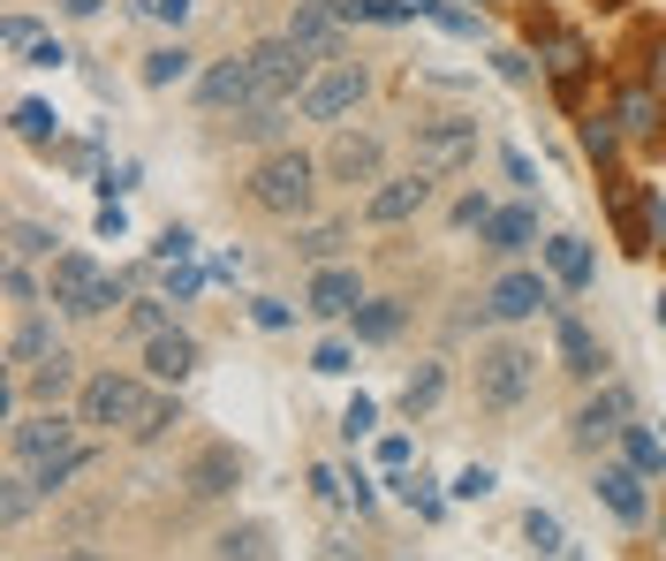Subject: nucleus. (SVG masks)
Instances as JSON below:
<instances>
[{"mask_svg":"<svg viewBox=\"0 0 666 561\" xmlns=\"http://www.w3.org/2000/svg\"><path fill=\"white\" fill-rule=\"evenodd\" d=\"M311 493H319V501H326V509H341V501H349V485H341V471H326V463H319V471H311Z\"/></svg>","mask_w":666,"mask_h":561,"instance_id":"obj_39","label":"nucleus"},{"mask_svg":"<svg viewBox=\"0 0 666 561\" xmlns=\"http://www.w3.org/2000/svg\"><path fill=\"white\" fill-rule=\"evenodd\" d=\"M659 319H666V297H659Z\"/></svg>","mask_w":666,"mask_h":561,"instance_id":"obj_53","label":"nucleus"},{"mask_svg":"<svg viewBox=\"0 0 666 561\" xmlns=\"http://www.w3.org/2000/svg\"><path fill=\"white\" fill-rule=\"evenodd\" d=\"M614 432H628V388H598V402L576 410V448H598Z\"/></svg>","mask_w":666,"mask_h":561,"instance_id":"obj_13","label":"nucleus"},{"mask_svg":"<svg viewBox=\"0 0 666 561\" xmlns=\"http://www.w3.org/2000/svg\"><path fill=\"white\" fill-rule=\"evenodd\" d=\"M523 539H531L538 554H568V531H561L553 509H531V517H523Z\"/></svg>","mask_w":666,"mask_h":561,"instance_id":"obj_31","label":"nucleus"},{"mask_svg":"<svg viewBox=\"0 0 666 561\" xmlns=\"http://www.w3.org/2000/svg\"><path fill=\"white\" fill-rule=\"evenodd\" d=\"M455 493H462V501H485V493H493V471H485V463H470V471L455 478Z\"/></svg>","mask_w":666,"mask_h":561,"instance_id":"obj_41","label":"nucleus"},{"mask_svg":"<svg viewBox=\"0 0 666 561\" xmlns=\"http://www.w3.org/2000/svg\"><path fill=\"white\" fill-rule=\"evenodd\" d=\"M289 39L311 46L319 61H341V0H303L295 23H289Z\"/></svg>","mask_w":666,"mask_h":561,"instance_id":"obj_12","label":"nucleus"},{"mask_svg":"<svg viewBox=\"0 0 666 561\" xmlns=\"http://www.w3.org/2000/svg\"><path fill=\"white\" fill-rule=\"evenodd\" d=\"M8 251L31 266V259H61L53 251V228H39V220H8Z\"/></svg>","mask_w":666,"mask_h":561,"instance_id":"obj_28","label":"nucleus"},{"mask_svg":"<svg viewBox=\"0 0 666 561\" xmlns=\"http://www.w3.org/2000/svg\"><path fill=\"white\" fill-rule=\"evenodd\" d=\"M379 168H386V144H379L372 130H356V137L341 130L326 144V174H333V182H386Z\"/></svg>","mask_w":666,"mask_h":561,"instance_id":"obj_10","label":"nucleus"},{"mask_svg":"<svg viewBox=\"0 0 666 561\" xmlns=\"http://www.w3.org/2000/svg\"><path fill=\"white\" fill-rule=\"evenodd\" d=\"M77 425H83V418L39 410V418H23V425H8V455L39 471V463H53V455H69V448H77Z\"/></svg>","mask_w":666,"mask_h":561,"instance_id":"obj_6","label":"nucleus"},{"mask_svg":"<svg viewBox=\"0 0 666 561\" xmlns=\"http://www.w3.org/2000/svg\"><path fill=\"white\" fill-rule=\"evenodd\" d=\"M144 364H152V372H160V380H174V388H182V380H190V372H198V342H190V334H174V327H167V334H152V342H144Z\"/></svg>","mask_w":666,"mask_h":561,"instance_id":"obj_18","label":"nucleus"},{"mask_svg":"<svg viewBox=\"0 0 666 561\" xmlns=\"http://www.w3.org/2000/svg\"><path fill=\"white\" fill-rule=\"evenodd\" d=\"M152 251H160V259L174 266V259H190V251H198V236H190V228H167V236L152 243Z\"/></svg>","mask_w":666,"mask_h":561,"instance_id":"obj_40","label":"nucleus"},{"mask_svg":"<svg viewBox=\"0 0 666 561\" xmlns=\"http://www.w3.org/2000/svg\"><path fill=\"white\" fill-rule=\"evenodd\" d=\"M349 364H356V357H349V342H326L319 357H311V372H326V380H341Z\"/></svg>","mask_w":666,"mask_h":561,"instance_id":"obj_38","label":"nucleus"},{"mask_svg":"<svg viewBox=\"0 0 666 561\" xmlns=\"http://www.w3.org/2000/svg\"><path fill=\"white\" fill-rule=\"evenodd\" d=\"M190 77V46H160V53H144V84L167 91V84H182Z\"/></svg>","mask_w":666,"mask_h":561,"instance_id":"obj_29","label":"nucleus"},{"mask_svg":"<svg viewBox=\"0 0 666 561\" xmlns=\"http://www.w3.org/2000/svg\"><path fill=\"white\" fill-rule=\"evenodd\" d=\"M341 243H349V228H341V220H319V228H303V236H295V251H303L311 266H326Z\"/></svg>","mask_w":666,"mask_h":561,"instance_id":"obj_30","label":"nucleus"},{"mask_svg":"<svg viewBox=\"0 0 666 561\" xmlns=\"http://www.w3.org/2000/svg\"><path fill=\"white\" fill-rule=\"evenodd\" d=\"M46 297L61 303L69 319H107V311L122 303V281H114V273H99L83 251H61V259H53V281H46Z\"/></svg>","mask_w":666,"mask_h":561,"instance_id":"obj_3","label":"nucleus"},{"mask_svg":"<svg viewBox=\"0 0 666 561\" xmlns=\"http://www.w3.org/2000/svg\"><path fill=\"white\" fill-rule=\"evenodd\" d=\"M235 478H243V455H235V448H205V455L190 463V493H198V501H220V493H235Z\"/></svg>","mask_w":666,"mask_h":561,"instance_id":"obj_16","label":"nucleus"},{"mask_svg":"<svg viewBox=\"0 0 666 561\" xmlns=\"http://www.w3.org/2000/svg\"><path fill=\"white\" fill-rule=\"evenodd\" d=\"M198 107H205V114H250V107H258V69H250V53H235V61H220V69L198 77Z\"/></svg>","mask_w":666,"mask_h":561,"instance_id":"obj_8","label":"nucleus"},{"mask_svg":"<svg viewBox=\"0 0 666 561\" xmlns=\"http://www.w3.org/2000/svg\"><path fill=\"white\" fill-rule=\"evenodd\" d=\"M432 182H440V174H402V182H379L372 198H364V220H372V228H402V220L410 213H424V206H432Z\"/></svg>","mask_w":666,"mask_h":561,"instance_id":"obj_9","label":"nucleus"},{"mask_svg":"<svg viewBox=\"0 0 666 561\" xmlns=\"http://www.w3.org/2000/svg\"><path fill=\"white\" fill-rule=\"evenodd\" d=\"M356 303H364V281H356L349 266L311 273V311H319V319H356Z\"/></svg>","mask_w":666,"mask_h":561,"instance_id":"obj_14","label":"nucleus"},{"mask_svg":"<svg viewBox=\"0 0 666 561\" xmlns=\"http://www.w3.org/2000/svg\"><path fill=\"white\" fill-rule=\"evenodd\" d=\"M0 39L16 46V53H31V46H39V23H31V16H8V31H0Z\"/></svg>","mask_w":666,"mask_h":561,"instance_id":"obj_43","label":"nucleus"},{"mask_svg":"<svg viewBox=\"0 0 666 561\" xmlns=\"http://www.w3.org/2000/svg\"><path fill=\"white\" fill-rule=\"evenodd\" d=\"M379 425V410H372V394H356V402H349V410H341V432H349V440H364V432Z\"/></svg>","mask_w":666,"mask_h":561,"instance_id":"obj_36","label":"nucleus"},{"mask_svg":"<svg viewBox=\"0 0 666 561\" xmlns=\"http://www.w3.org/2000/svg\"><path fill=\"white\" fill-rule=\"evenodd\" d=\"M46 561H107L99 547H69V554H46Z\"/></svg>","mask_w":666,"mask_h":561,"instance_id":"obj_50","label":"nucleus"},{"mask_svg":"<svg viewBox=\"0 0 666 561\" xmlns=\"http://www.w3.org/2000/svg\"><path fill=\"white\" fill-rule=\"evenodd\" d=\"M553 342H561V364H568L576 380H598V364H606V357H598V342H591V327H583V319L561 311V319H553Z\"/></svg>","mask_w":666,"mask_h":561,"instance_id":"obj_17","label":"nucleus"},{"mask_svg":"<svg viewBox=\"0 0 666 561\" xmlns=\"http://www.w3.org/2000/svg\"><path fill=\"white\" fill-rule=\"evenodd\" d=\"M250 319H258V327H265V334H281V327H289V303L258 297V303H250Z\"/></svg>","mask_w":666,"mask_h":561,"instance_id":"obj_42","label":"nucleus"},{"mask_svg":"<svg viewBox=\"0 0 666 561\" xmlns=\"http://www.w3.org/2000/svg\"><path fill=\"white\" fill-rule=\"evenodd\" d=\"M545 266H553L568 289H583V281H591V251H583L576 236H553V243H545Z\"/></svg>","mask_w":666,"mask_h":561,"instance_id":"obj_24","label":"nucleus"},{"mask_svg":"<svg viewBox=\"0 0 666 561\" xmlns=\"http://www.w3.org/2000/svg\"><path fill=\"white\" fill-rule=\"evenodd\" d=\"M243 198L258 206V213H273V220H303V213H311V198H319V160L289 144V152H273L265 168L250 174Z\"/></svg>","mask_w":666,"mask_h":561,"instance_id":"obj_1","label":"nucleus"},{"mask_svg":"<svg viewBox=\"0 0 666 561\" xmlns=\"http://www.w3.org/2000/svg\"><path fill=\"white\" fill-rule=\"evenodd\" d=\"M440 394H447V372H440V364H416L410 380H402V410H410V418H424Z\"/></svg>","mask_w":666,"mask_h":561,"instance_id":"obj_25","label":"nucleus"},{"mask_svg":"<svg viewBox=\"0 0 666 561\" xmlns=\"http://www.w3.org/2000/svg\"><path fill=\"white\" fill-rule=\"evenodd\" d=\"M99 190H107V198H122V190H137V168H107V174H99Z\"/></svg>","mask_w":666,"mask_h":561,"instance_id":"obj_48","label":"nucleus"},{"mask_svg":"<svg viewBox=\"0 0 666 561\" xmlns=\"http://www.w3.org/2000/svg\"><path fill=\"white\" fill-rule=\"evenodd\" d=\"M659 84H666V46H659Z\"/></svg>","mask_w":666,"mask_h":561,"instance_id":"obj_52","label":"nucleus"},{"mask_svg":"<svg viewBox=\"0 0 666 561\" xmlns=\"http://www.w3.org/2000/svg\"><path fill=\"white\" fill-rule=\"evenodd\" d=\"M144 16H160V23H190V0H144Z\"/></svg>","mask_w":666,"mask_h":561,"instance_id":"obj_46","label":"nucleus"},{"mask_svg":"<svg viewBox=\"0 0 666 561\" xmlns=\"http://www.w3.org/2000/svg\"><path fill=\"white\" fill-rule=\"evenodd\" d=\"M379 463H386V471H402V463H410V440H402V432H394V440H379Z\"/></svg>","mask_w":666,"mask_h":561,"instance_id":"obj_49","label":"nucleus"},{"mask_svg":"<svg viewBox=\"0 0 666 561\" xmlns=\"http://www.w3.org/2000/svg\"><path fill=\"white\" fill-rule=\"evenodd\" d=\"M531 388H538V357L523 342H485L477 349V402H485V410H523Z\"/></svg>","mask_w":666,"mask_h":561,"instance_id":"obj_4","label":"nucleus"},{"mask_svg":"<svg viewBox=\"0 0 666 561\" xmlns=\"http://www.w3.org/2000/svg\"><path fill=\"white\" fill-rule=\"evenodd\" d=\"M394 334H402V303L394 297H364L356 303V342H394Z\"/></svg>","mask_w":666,"mask_h":561,"instance_id":"obj_23","label":"nucleus"},{"mask_svg":"<svg viewBox=\"0 0 666 561\" xmlns=\"http://www.w3.org/2000/svg\"><path fill=\"white\" fill-rule=\"evenodd\" d=\"M212 561H273V523H235V531H220L212 539Z\"/></svg>","mask_w":666,"mask_h":561,"instance_id":"obj_20","label":"nucleus"},{"mask_svg":"<svg viewBox=\"0 0 666 561\" xmlns=\"http://www.w3.org/2000/svg\"><path fill=\"white\" fill-rule=\"evenodd\" d=\"M167 425H182V402H167V394H160V402H152V418L137 425V440H160Z\"/></svg>","mask_w":666,"mask_h":561,"instance_id":"obj_37","label":"nucleus"},{"mask_svg":"<svg viewBox=\"0 0 666 561\" xmlns=\"http://www.w3.org/2000/svg\"><path fill=\"white\" fill-rule=\"evenodd\" d=\"M545 303H553V289H545L538 273H507V281H493L485 311H493V319H531V311H545Z\"/></svg>","mask_w":666,"mask_h":561,"instance_id":"obj_15","label":"nucleus"},{"mask_svg":"<svg viewBox=\"0 0 666 561\" xmlns=\"http://www.w3.org/2000/svg\"><path fill=\"white\" fill-rule=\"evenodd\" d=\"M652 236L666 243V206H659V198H652Z\"/></svg>","mask_w":666,"mask_h":561,"instance_id":"obj_51","label":"nucleus"},{"mask_svg":"<svg viewBox=\"0 0 666 561\" xmlns=\"http://www.w3.org/2000/svg\"><path fill=\"white\" fill-rule=\"evenodd\" d=\"M198 289H205V273H198V266H182V273H167V297H198Z\"/></svg>","mask_w":666,"mask_h":561,"instance_id":"obj_45","label":"nucleus"},{"mask_svg":"<svg viewBox=\"0 0 666 561\" xmlns=\"http://www.w3.org/2000/svg\"><path fill=\"white\" fill-rule=\"evenodd\" d=\"M53 349H61V327L46 311H23L16 334H8V380H31V364H46Z\"/></svg>","mask_w":666,"mask_h":561,"instance_id":"obj_11","label":"nucleus"},{"mask_svg":"<svg viewBox=\"0 0 666 561\" xmlns=\"http://www.w3.org/2000/svg\"><path fill=\"white\" fill-rule=\"evenodd\" d=\"M77 471H91V448H69V455H53V463H39V501H53V493H69V478Z\"/></svg>","mask_w":666,"mask_h":561,"instance_id":"obj_26","label":"nucleus"},{"mask_svg":"<svg viewBox=\"0 0 666 561\" xmlns=\"http://www.w3.org/2000/svg\"><path fill=\"white\" fill-rule=\"evenodd\" d=\"M152 402H160V394H144L129 372H91L83 394H77V418L91 432H129V440H137V425L152 418Z\"/></svg>","mask_w":666,"mask_h":561,"instance_id":"obj_2","label":"nucleus"},{"mask_svg":"<svg viewBox=\"0 0 666 561\" xmlns=\"http://www.w3.org/2000/svg\"><path fill=\"white\" fill-rule=\"evenodd\" d=\"M364 91H372V69L333 61L326 77H311V84H303L295 114H303V122H341V114H356V107H364Z\"/></svg>","mask_w":666,"mask_h":561,"instance_id":"obj_5","label":"nucleus"},{"mask_svg":"<svg viewBox=\"0 0 666 561\" xmlns=\"http://www.w3.org/2000/svg\"><path fill=\"white\" fill-rule=\"evenodd\" d=\"M69 388H77V357H69V349H53L46 364H31V380H23V394H31V402H46V410H53Z\"/></svg>","mask_w":666,"mask_h":561,"instance_id":"obj_21","label":"nucleus"},{"mask_svg":"<svg viewBox=\"0 0 666 561\" xmlns=\"http://www.w3.org/2000/svg\"><path fill=\"white\" fill-rule=\"evenodd\" d=\"M8 303H16V311H39V281H31L23 259H8Z\"/></svg>","mask_w":666,"mask_h":561,"instance_id":"obj_35","label":"nucleus"},{"mask_svg":"<svg viewBox=\"0 0 666 561\" xmlns=\"http://www.w3.org/2000/svg\"><path fill=\"white\" fill-rule=\"evenodd\" d=\"M16 137H23V144H53V137H61V114H53L46 99H23V107H16Z\"/></svg>","mask_w":666,"mask_h":561,"instance_id":"obj_27","label":"nucleus"},{"mask_svg":"<svg viewBox=\"0 0 666 561\" xmlns=\"http://www.w3.org/2000/svg\"><path fill=\"white\" fill-rule=\"evenodd\" d=\"M583 144H591V160H606V152H614V130H606V122H583Z\"/></svg>","mask_w":666,"mask_h":561,"instance_id":"obj_47","label":"nucleus"},{"mask_svg":"<svg viewBox=\"0 0 666 561\" xmlns=\"http://www.w3.org/2000/svg\"><path fill=\"white\" fill-rule=\"evenodd\" d=\"M485 243H493V251H531V243H538V213H531V206L493 213V220H485Z\"/></svg>","mask_w":666,"mask_h":561,"instance_id":"obj_22","label":"nucleus"},{"mask_svg":"<svg viewBox=\"0 0 666 561\" xmlns=\"http://www.w3.org/2000/svg\"><path fill=\"white\" fill-rule=\"evenodd\" d=\"M598 493H606V509H614V517L622 523H644V471H636V463H606V471H598Z\"/></svg>","mask_w":666,"mask_h":561,"instance_id":"obj_19","label":"nucleus"},{"mask_svg":"<svg viewBox=\"0 0 666 561\" xmlns=\"http://www.w3.org/2000/svg\"><path fill=\"white\" fill-rule=\"evenodd\" d=\"M477 160V122H424L416 130V168L424 174H462Z\"/></svg>","mask_w":666,"mask_h":561,"instance_id":"obj_7","label":"nucleus"},{"mask_svg":"<svg viewBox=\"0 0 666 561\" xmlns=\"http://www.w3.org/2000/svg\"><path fill=\"white\" fill-rule=\"evenodd\" d=\"M628 463H636L644 478H659V471H666V448L652 440V432H628Z\"/></svg>","mask_w":666,"mask_h":561,"instance_id":"obj_34","label":"nucleus"},{"mask_svg":"<svg viewBox=\"0 0 666 561\" xmlns=\"http://www.w3.org/2000/svg\"><path fill=\"white\" fill-rule=\"evenodd\" d=\"M652 114H659V99H652V91H622V114H614V122H622L628 137H644V130H659Z\"/></svg>","mask_w":666,"mask_h":561,"instance_id":"obj_32","label":"nucleus"},{"mask_svg":"<svg viewBox=\"0 0 666 561\" xmlns=\"http://www.w3.org/2000/svg\"><path fill=\"white\" fill-rule=\"evenodd\" d=\"M659 531H666V517H659Z\"/></svg>","mask_w":666,"mask_h":561,"instance_id":"obj_54","label":"nucleus"},{"mask_svg":"<svg viewBox=\"0 0 666 561\" xmlns=\"http://www.w3.org/2000/svg\"><path fill=\"white\" fill-rule=\"evenodd\" d=\"M273 561H281V554H273Z\"/></svg>","mask_w":666,"mask_h":561,"instance_id":"obj_55","label":"nucleus"},{"mask_svg":"<svg viewBox=\"0 0 666 561\" xmlns=\"http://www.w3.org/2000/svg\"><path fill=\"white\" fill-rule=\"evenodd\" d=\"M23 61H31V69H61L69 53H61V39H39V46H31V53H23Z\"/></svg>","mask_w":666,"mask_h":561,"instance_id":"obj_44","label":"nucleus"},{"mask_svg":"<svg viewBox=\"0 0 666 561\" xmlns=\"http://www.w3.org/2000/svg\"><path fill=\"white\" fill-rule=\"evenodd\" d=\"M39 509V478H23V463H16V478H8V523H23Z\"/></svg>","mask_w":666,"mask_h":561,"instance_id":"obj_33","label":"nucleus"}]
</instances>
